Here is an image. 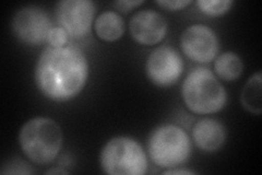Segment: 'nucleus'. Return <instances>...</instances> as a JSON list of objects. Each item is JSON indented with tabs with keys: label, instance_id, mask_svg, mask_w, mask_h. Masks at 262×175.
Masks as SVG:
<instances>
[{
	"label": "nucleus",
	"instance_id": "39448f33",
	"mask_svg": "<svg viewBox=\"0 0 262 175\" xmlns=\"http://www.w3.org/2000/svg\"><path fill=\"white\" fill-rule=\"evenodd\" d=\"M100 165L110 175H144L149 166L143 147L128 136L113 137L103 146Z\"/></svg>",
	"mask_w": 262,
	"mask_h": 175
},
{
	"label": "nucleus",
	"instance_id": "20e7f679",
	"mask_svg": "<svg viewBox=\"0 0 262 175\" xmlns=\"http://www.w3.org/2000/svg\"><path fill=\"white\" fill-rule=\"evenodd\" d=\"M146 149L150 160L159 168H176L190 158L191 140L178 125L163 124L151 131Z\"/></svg>",
	"mask_w": 262,
	"mask_h": 175
},
{
	"label": "nucleus",
	"instance_id": "9b49d317",
	"mask_svg": "<svg viewBox=\"0 0 262 175\" xmlns=\"http://www.w3.org/2000/svg\"><path fill=\"white\" fill-rule=\"evenodd\" d=\"M227 131L222 122L206 118L196 122L192 127V140L203 152H216L226 141Z\"/></svg>",
	"mask_w": 262,
	"mask_h": 175
},
{
	"label": "nucleus",
	"instance_id": "f257e3e1",
	"mask_svg": "<svg viewBox=\"0 0 262 175\" xmlns=\"http://www.w3.org/2000/svg\"><path fill=\"white\" fill-rule=\"evenodd\" d=\"M89 74V61L80 48L72 45L47 46L37 58L34 81L46 99L63 103L83 91Z\"/></svg>",
	"mask_w": 262,
	"mask_h": 175
},
{
	"label": "nucleus",
	"instance_id": "6e6552de",
	"mask_svg": "<svg viewBox=\"0 0 262 175\" xmlns=\"http://www.w3.org/2000/svg\"><path fill=\"white\" fill-rule=\"evenodd\" d=\"M95 11L91 0H61L56 5L55 18L69 37L80 40L91 33Z\"/></svg>",
	"mask_w": 262,
	"mask_h": 175
},
{
	"label": "nucleus",
	"instance_id": "9d476101",
	"mask_svg": "<svg viewBox=\"0 0 262 175\" xmlns=\"http://www.w3.org/2000/svg\"><path fill=\"white\" fill-rule=\"evenodd\" d=\"M129 31L138 44L153 46L161 43L166 37L168 24L159 11L143 9L131 16Z\"/></svg>",
	"mask_w": 262,
	"mask_h": 175
},
{
	"label": "nucleus",
	"instance_id": "aec40b11",
	"mask_svg": "<svg viewBox=\"0 0 262 175\" xmlns=\"http://www.w3.org/2000/svg\"><path fill=\"white\" fill-rule=\"evenodd\" d=\"M163 175H192V174H196V172L192 171V170H187V169H182L179 166H176V168H170V169H166L165 171H163L162 173Z\"/></svg>",
	"mask_w": 262,
	"mask_h": 175
},
{
	"label": "nucleus",
	"instance_id": "4468645a",
	"mask_svg": "<svg viewBox=\"0 0 262 175\" xmlns=\"http://www.w3.org/2000/svg\"><path fill=\"white\" fill-rule=\"evenodd\" d=\"M262 76L257 71L250 76L246 82L241 94V102L246 111L251 114L260 115L262 112V96H261Z\"/></svg>",
	"mask_w": 262,
	"mask_h": 175
},
{
	"label": "nucleus",
	"instance_id": "dca6fc26",
	"mask_svg": "<svg viewBox=\"0 0 262 175\" xmlns=\"http://www.w3.org/2000/svg\"><path fill=\"white\" fill-rule=\"evenodd\" d=\"M0 173L2 174H32L33 171L31 169V166L27 162H24L21 159H13V160L8 161V163L3 166Z\"/></svg>",
	"mask_w": 262,
	"mask_h": 175
},
{
	"label": "nucleus",
	"instance_id": "0eeeda50",
	"mask_svg": "<svg viewBox=\"0 0 262 175\" xmlns=\"http://www.w3.org/2000/svg\"><path fill=\"white\" fill-rule=\"evenodd\" d=\"M13 35L21 43L37 46L47 42L48 33L53 29L48 13L38 6L22 7L13 15L11 21Z\"/></svg>",
	"mask_w": 262,
	"mask_h": 175
},
{
	"label": "nucleus",
	"instance_id": "f03ea898",
	"mask_svg": "<svg viewBox=\"0 0 262 175\" xmlns=\"http://www.w3.org/2000/svg\"><path fill=\"white\" fill-rule=\"evenodd\" d=\"M18 140L23 154L32 163L47 165L59 155L63 134L53 119L36 116L22 125Z\"/></svg>",
	"mask_w": 262,
	"mask_h": 175
},
{
	"label": "nucleus",
	"instance_id": "6ab92c4d",
	"mask_svg": "<svg viewBox=\"0 0 262 175\" xmlns=\"http://www.w3.org/2000/svg\"><path fill=\"white\" fill-rule=\"evenodd\" d=\"M143 4V0H119V2H115L114 6L116 7L119 11L128 12Z\"/></svg>",
	"mask_w": 262,
	"mask_h": 175
},
{
	"label": "nucleus",
	"instance_id": "1a4fd4ad",
	"mask_svg": "<svg viewBox=\"0 0 262 175\" xmlns=\"http://www.w3.org/2000/svg\"><path fill=\"white\" fill-rule=\"evenodd\" d=\"M180 49L190 61L207 64L214 61L220 51L216 32L206 24L195 23L180 35Z\"/></svg>",
	"mask_w": 262,
	"mask_h": 175
},
{
	"label": "nucleus",
	"instance_id": "f8f14e48",
	"mask_svg": "<svg viewBox=\"0 0 262 175\" xmlns=\"http://www.w3.org/2000/svg\"><path fill=\"white\" fill-rule=\"evenodd\" d=\"M94 30L100 40L116 42L125 34V20L116 11H104L97 15L94 22Z\"/></svg>",
	"mask_w": 262,
	"mask_h": 175
},
{
	"label": "nucleus",
	"instance_id": "412c9836",
	"mask_svg": "<svg viewBox=\"0 0 262 175\" xmlns=\"http://www.w3.org/2000/svg\"><path fill=\"white\" fill-rule=\"evenodd\" d=\"M46 174H68V171H66L61 168H54V169L48 170Z\"/></svg>",
	"mask_w": 262,
	"mask_h": 175
},
{
	"label": "nucleus",
	"instance_id": "423d86ee",
	"mask_svg": "<svg viewBox=\"0 0 262 175\" xmlns=\"http://www.w3.org/2000/svg\"><path fill=\"white\" fill-rule=\"evenodd\" d=\"M185 64L180 53L168 45L159 46L145 61V76L158 88H169L183 76Z\"/></svg>",
	"mask_w": 262,
	"mask_h": 175
},
{
	"label": "nucleus",
	"instance_id": "f3484780",
	"mask_svg": "<svg viewBox=\"0 0 262 175\" xmlns=\"http://www.w3.org/2000/svg\"><path fill=\"white\" fill-rule=\"evenodd\" d=\"M69 35L67 34L62 28L60 27H53V29L49 31L47 36V43L49 46L53 47H62L67 45Z\"/></svg>",
	"mask_w": 262,
	"mask_h": 175
},
{
	"label": "nucleus",
	"instance_id": "2eb2a0df",
	"mask_svg": "<svg viewBox=\"0 0 262 175\" xmlns=\"http://www.w3.org/2000/svg\"><path fill=\"white\" fill-rule=\"evenodd\" d=\"M195 5L203 14L220 16L232 9L234 2L232 0H198Z\"/></svg>",
	"mask_w": 262,
	"mask_h": 175
},
{
	"label": "nucleus",
	"instance_id": "ddd939ff",
	"mask_svg": "<svg viewBox=\"0 0 262 175\" xmlns=\"http://www.w3.org/2000/svg\"><path fill=\"white\" fill-rule=\"evenodd\" d=\"M244 70V64L238 54L234 52H225L216 56L214 60L215 76L227 82L238 79Z\"/></svg>",
	"mask_w": 262,
	"mask_h": 175
},
{
	"label": "nucleus",
	"instance_id": "7ed1b4c3",
	"mask_svg": "<svg viewBox=\"0 0 262 175\" xmlns=\"http://www.w3.org/2000/svg\"><path fill=\"white\" fill-rule=\"evenodd\" d=\"M182 98L186 107L196 115H209L222 111L227 93L215 73L206 67L193 68L182 86Z\"/></svg>",
	"mask_w": 262,
	"mask_h": 175
},
{
	"label": "nucleus",
	"instance_id": "a211bd4d",
	"mask_svg": "<svg viewBox=\"0 0 262 175\" xmlns=\"http://www.w3.org/2000/svg\"><path fill=\"white\" fill-rule=\"evenodd\" d=\"M158 6L167 11H179L184 10L188 6L192 4L191 0H158L155 2Z\"/></svg>",
	"mask_w": 262,
	"mask_h": 175
}]
</instances>
